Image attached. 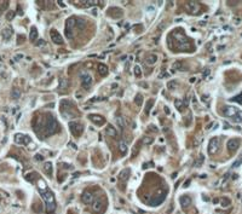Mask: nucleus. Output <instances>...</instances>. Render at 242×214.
Instances as JSON below:
<instances>
[{"mask_svg": "<svg viewBox=\"0 0 242 214\" xmlns=\"http://www.w3.org/2000/svg\"><path fill=\"white\" fill-rule=\"evenodd\" d=\"M165 112H166V114H170V110H168L167 107H165Z\"/></svg>", "mask_w": 242, "mask_h": 214, "instance_id": "44", "label": "nucleus"}, {"mask_svg": "<svg viewBox=\"0 0 242 214\" xmlns=\"http://www.w3.org/2000/svg\"><path fill=\"white\" fill-rule=\"evenodd\" d=\"M12 34H14V30H12V28H11L10 26L5 27V28L3 29V32H1V36H3L4 40H10L11 36H12Z\"/></svg>", "mask_w": 242, "mask_h": 214, "instance_id": "20", "label": "nucleus"}, {"mask_svg": "<svg viewBox=\"0 0 242 214\" xmlns=\"http://www.w3.org/2000/svg\"><path fill=\"white\" fill-rule=\"evenodd\" d=\"M15 143L16 144H22V145H27L30 143V138L28 135H24V134H16L15 135Z\"/></svg>", "mask_w": 242, "mask_h": 214, "instance_id": "12", "label": "nucleus"}, {"mask_svg": "<svg viewBox=\"0 0 242 214\" xmlns=\"http://www.w3.org/2000/svg\"><path fill=\"white\" fill-rule=\"evenodd\" d=\"M61 111H62V115L64 117H73V116L79 115L78 110H76V107L69 99H63L61 102Z\"/></svg>", "mask_w": 242, "mask_h": 214, "instance_id": "3", "label": "nucleus"}, {"mask_svg": "<svg viewBox=\"0 0 242 214\" xmlns=\"http://www.w3.org/2000/svg\"><path fill=\"white\" fill-rule=\"evenodd\" d=\"M118 123L121 126L122 128L125 127V122H124V119H122V117H118Z\"/></svg>", "mask_w": 242, "mask_h": 214, "instance_id": "40", "label": "nucleus"}, {"mask_svg": "<svg viewBox=\"0 0 242 214\" xmlns=\"http://www.w3.org/2000/svg\"><path fill=\"white\" fill-rule=\"evenodd\" d=\"M76 27V18L75 17H69L66 22V36L68 39H72L74 36V29Z\"/></svg>", "mask_w": 242, "mask_h": 214, "instance_id": "5", "label": "nucleus"}, {"mask_svg": "<svg viewBox=\"0 0 242 214\" xmlns=\"http://www.w3.org/2000/svg\"><path fill=\"white\" fill-rule=\"evenodd\" d=\"M141 145H142V141H139V142H137V143L134 144V146L132 148V153H131V157H132V159H134V157L138 155L139 150H141Z\"/></svg>", "mask_w": 242, "mask_h": 214, "instance_id": "21", "label": "nucleus"}, {"mask_svg": "<svg viewBox=\"0 0 242 214\" xmlns=\"http://www.w3.org/2000/svg\"><path fill=\"white\" fill-rule=\"evenodd\" d=\"M7 7H9V1H3L0 4V15H1Z\"/></svg>", "mask_w": 242, "mask_h": 214, "instance_id": "35", "label": "nucleus"}, {"mask_svg": "<svg viewBox=\"0 0 242 214\" xmlns=\"http://www.w3.org/2000/svg\"><path fill=\"white\" fill-rule=\"evenodd\" d=\"M157 61V56L156 55H150L147 59H145V62H147V64H154V63Z\"/></svg>", "mask_w": 242, "mask_h": 214, "instance_id": "26", "label": "nucleus"}, {"mask_svg": "<svg viewBox=\"0 0 242 214\" xmlns=\"http://www.w3.org/2000/svg\"><path fill=\"white\" fill-rule=\"evenodd\" d=\"M81 200H82L84 203L91 205V203L93 202V200H95V196H93V194H92L91 191L86 190V191H84V194H82V196H81Z\"/></svg>", "mask_w": 242, "mask_h": 214, "instance_id": "15", "label": "nucleus"}, {"mask_svg": "<svg viewBox=\"0 0 242 214\" xmlns=\"http://www.w3.org/2000/svg\"><path fill=\"white\" fill-rule=\"evenodd\" d=\"M22 57H23L22 55H17V56H16V59H20V58H22Z\"/></svg>", "mask_w": 242, "mask_h": 214, "instance_id": "46", "label": "nucleus"}, {"mask_svg": "<svg viewBox=\"0 0 242 214\" xmlns=\"http://www.w3.org/2000/svg\"><path fill=\"white\" fill-rule=\"evenodd\" d=\"M50 36H51V40H52L55 44H57V45H62L63 44V37L61 36V34L56 29H51Z\"/></svg>", "mask_w": 242, "mask_h": 214, "instance_id": "13", "label": "nucleus"}, {"mask_svg": "<svg viewBox=\"0 0 242 214\" xmlns=\"http://www.w3.org/2000/svg\"><path fill=\"white\" fill-rule=\"evenodd\" d=\"M165 197H166V194H161V195H156V196H154L151 200H150V205L151 206H154V207H156V206H159L160 203H162L163 201H165Z\"/></svg>", "mask_w": 242, "mask_h": 214, "instance_id": "17", "label": "nucleus"}, {"mask_svg": "<svg viewBox=\"0 0 242 214\" xmlns=\"http://www.w3.org/2000/svg\"><path fill=\"white\" fill-rule=\"evenodd\" d=\"M241 163H242V156L241 157H238L234 163H233V168H236V167H238L240 165H241Z\"/></svg>", "mask_w": 242, "mask_h": 214, "instance_id": "37", "label": "nucleus"}, {"mask_svg": "<svg viewBox=\"0 0 242 214\" xmlns=\"http://www.w3.org/2000/svg\"><path fill=\"white\" fill-rule=\"evenodd\" d=\"M88 117H90V120H91L95 125H97V126H102V125L105 123V119H104L103 116H100V115L93 114V115H90Z\"/></svg>", "mask_w": 242, "mask_h": 214, "instance_id": "18", "label": "nucleus"}, {"mask_svg": "<svg viewBox=\"0 0 242 214\" xmlns=\"http://www.w3.org/2000/svg\"><path fill=\"white\" fill-rule=\"evenodd\" d=\"M98 71H99V74L102 75V76H105V75L108 74V68H107V66L99 64V66H98Z\"/></svg>", "mask_w": 242, "mask_h": 214, "instance_id": "25", "label": "nucleus"}, {"mask_svg": "<svg viewBox=\"0 0 242 214\" xmlns=\"http://www.w3.org/2000/svg\"><path fill=\"white\" fill-rule=\"evenodd\" d=\"M141 74H142V71H141V68H139L138 66H136L134 67V75H136V76H141Z\"/></svg>", "mask_w": 242, "mask_h": 214, "instance_id": "39", "label": "nucleus"}, {"mask_svg": "<svg viewBox=\"0 0 242 214\" xmlns=\"http://www.w3.org/2000/svg\"><path fill=\"white\" fill-rule=\"evenodd\" d=\"M105 131H107V134H108L109 137H113V138H116V137H118V131H116V128H114L113 126H110V125L105 128Z\"/></svg>", "mask_w": 242, "mask_h": 214, "instance_id": "22", "label": "nucleus"}, {"mask_svg": "<svg viewBox=\"0 0 242 214\" xmlns=\"http://www.w3.org/2000/svg\"><path fill=\"white\" fill-rule=\"evenodd\" d=\"M69 128H70V132L74 137H80L84 132V126L78 121L69 122Z\"/></svg>", "mask_w": 242, "mask_h": 214, "instance_id": "6", "label": "nucleus"}, {"mask_svg": "<svg viewBox=\"0 0 242 214\" xmlns=\"http://www.w3.org/2000/svg\"><path fill=\"white\" fill-rule=\"evenodd\" d=\"M119 150H120V153H121L122 155H125V154L127 153V146H126V144H125L124 142H120V143H119Z\"/></svg>", "mask_w": 242, "mask_h": 214, "instance_id": "30", "label": "nucleus"}, {"mask_svg": "<svg viewBox=\"0 0 242 214\" xmlns=\"http://www.w3.org/2000/svg\"><path fill=\"white\" fill-rule=\"evenodd\" d=\"M39 127H41L44 135L48 137V135H53L56 133H58L61 131V127L56 120V117L51 114H46L45 119L41 121V119H38V122L34 125V131L38 132Z\"/></svg>", "mask_w": 242, "mask_h": 214, "instance_id": "2", "label": "nucleus"}, {"mask_svg": "<svg viewBox=\"0 0 242 214\" xmlns=\"http://www.w3.org/2000/svg\"><path fill=\"white\" fill-rule=\"evenodd\" d=\"M222 112H223V115L225 117L231 119V121L235 122V123L242 122V111L238 110L235 107H224Z\"/></svg>", "mask_w": 242, "mask_h": 214, "instance_id": "4", "label": "nucleus"}, {"mask_svg": "<svg viewBox=\"0 0 242 214\" xmlns=\"http://www.w3.org/2000/svg\"><path fill=\"white\" fill-rule=\"evenodd\" d=\"M235 24H240V19L238 18H235Z\"/></svg>", "mask_w": 242, "mask_h": 214, "instance_id": "45", "label": "nucleus"}, {"mask_svg": "<svg viewBox=\"0 0 242 214\" xmlns=\"http://www.w3.org/2000/svg\"><path fill=\"white\" fill-rule=\"evenodd\" d=\"M130 175H131V169H130V168H125V169H122V172H120V174H119V180L125 183V182L129 180Z\"/></svg>", "mask_w": 242, "mask_h": 214, "instance_id": "19", "label": "nucleus"}, {"mask_svg": "<svg viewBox=\"0 0 242 214\" xmlns=\"http://www.w3.org/2000/svg\"><path fill=\"white\" fill-rule=\"evenodd\" d=\"M108 15H109L110 17H113V18L118 19V18H121V17H122L124 12H122V10L119 9V7H110V9L108 10Z\"/></svg>", "mask_w": 242, "mask_h": 214, "instance_id": "14", "label": "nucleus"}, {"mask_svg": "<svg viewBox=\"0 0 242 214\" xmlns=\"http://www.w3.org/2000/svg\"><path fill=\"white\" fill-rule=\"evenodd\" d=\"M179 205L183 209H186L190 205H191V197L188 196V195H182L179 197Z\"/></svg>", "mask_w": 242, "mask_h": 214, "instance_id": "16", "label": "nucleus"}, {"mask_svg": "<svg viewBox=\"0 0 242 214\" xmlns=\"http://www.w3.org/2000/svg\"><path fill=\"white\" fill-rule=\"evenodd\" d=\"M174 105H176V108H177L178 110H183V109L186 107V103L183 102L182 99H176V100H174Z\"/></svg>", "mask_w": 242, "mask_h": 214, "instance_id": "23", "label": "nucleus"}, {"mask_svg": "<svg viewBox=\"0 0 242 214\" xmlns=\"http://www.w3.org/2000/svg\"><path fill=\"white\" fill-rule=\"evenodd\" d=\"M111 87H113V89H116V87H118V84H114Z\"/></svg>", "mask_w": 242, "mask_h": 214, "instance_id": "47", "label": "nucleus"}, {"mask_svg": "<svg viewBox=\"0 0 242 214\" xmlns=\"http://www.w3.org/2000/svg\"><path fill=\"white\" fill-rule=\"evenodd\" d=\"M35 157H36L38 161H43V156H41V155H36Z\"/></svg>", "mask_w": 242, "mask_h": 214, "instance_id": "43", "label": "nucleus"}, {"mask_svg": "<svg viewBox=\"0 0 242 214\" xmlns=\"http://www.w3.org/2000/svg\"><path fill=\"white\" fill-rule=\"evenodd\" d=\"M44 172L47 175H52V163L51 162H46L44 165Z\"/></svg>", "mask_w": 242, "mask_h": 214, "instance_id": "24", "label": "nucleus"}, {"mask_svg": "<svg viewBox=\"0 0 242 214\" xmlns=\"http://www.w3.org/2000/svg\"><path fill=\"white\" fill-rule=\"evenodd\" d=\"M185 9L189 14L191 15H199L200 11V4L197 1H186L185 3Z\"/></svg>", "mask_w": 242, "mask_h": 214, "instance_id": "9", "label": "nucleus"}, {"mask_svg": "<svg viewBox=\"0 0 242 214\" xmlns=\"http://www.w3.org/2000/svg\"><path fill=\"white\" fill-rule=\"evenodd\" d=\"M15 16H16V12H15V11H9V12H6V19H7V21H11Z\"/></svg>", "mask_w": 242, "mask_h": 214, "instance_id": "36", "label": "nucleus"}, {"mask_svg": "<svg viewBox=\"0 0 242 214\" xmlns=\"http://www.w3.org/2000/svg\"><path fill=\"white\" fill-rule=\"evenodd\" d=\"M33 209H34L36 213H41V212H43V206H41L39 202H35L34 206H33Z\"/></svg>", "mask_w": 242, "mask_h": 214, "instance_id": "34", "label": "nucleus"}, {"mask_svg": "<svg viewBox=\"0 0 242 214\" xmlns=\"http://www.w3.org/2000/svg\"><path fill=\"white\" fill-rule=\"evenodd\" d=\"M23 40H24V36H23V35H22V36L20 35V36H18V41H17V43H18V44H22V43H23Z\"/></svg>", "mask_w": 242, "mask_h": 214, "instance_id": "41", "label": "nucleus"}, {"mask_svg": "<svg viewBox=\"0 0 242 214\" xmlns=\"http://www.w3.org/2000/svg\"><path fill=\"white\" fill-rule=\"evenodd\" d=\"M142 102H143V96L138 93V94L136 96V98H134V103H136L138 107H141V105H142Z\"/></svg>", "mask_w": 242, "mask_h": 214, "instance_id": "32", "label": "nucleus"}, {"mask_svg": "<svg viewBox=\"0 0 242 214\" xmlns=\"http://www.w3.org/2000/svg\"><path fill=\"white\" fill-rule=\"evenodd\" d=\"M81 84H82V87L84 89H88L91 85H92V76L88 73H86V71H84L82 74H81Z\"/></svg>", "mask_w": 242, "mask_h": 214, "instance_id": "10", "label": "nucleus"}, {"mask_svg": "<svg viewBox=\"0 0 242 214\" xmlns=\"http://www.w3.org/2000/svg\"><path fill=\"white\" fill-rule=\"evenodd\" d=\"M152 105H154V99H149L148 103H147V105H145V109H144V112H145L147 115L149 114V111H150V109H151Z\"/></svg>", "mask_w": 242, "mask_h": 214, "instance_id": "28", "label": "nucleus"}, {"mask_svg": "<svg viewBox=\"0 0 242 214\" xmlns=\"http://www.w3.org/2000/svg\"><path fill=\"white\" fill-rule=\"evenodd\" d=\"M152 141H154V139H152L151 137H145L144 139L142 141V143L143 144H150V143H152Z\"/></svg>", "mask_w": 242, "mask_h": 214, "instance_id": "38", "label": "nucleus"}, {"mask_svg": "<svg viewBox=\"0 0 242 214\" xmlns=\"http://www.w3.org/2000/svg\"><path fill=\"white\" fill-rule=\"evenodd\" d=\"M220 205H222V207H229L230 206V200L226 198V197L220 198Z\"/></svg>", "mask_w": 242, "mask_h": 214, "instance_id": "33", "label": "nucleus"}, {"mask_svg": "<svg viewBox=\"0 0 242 214\" xmlns=\"http://www.w3.org/2000/svg\"><path fill=\"white\" fill-rule=\"evenodd\" d=\"M219 145H220V139H219V138H218V137L212 138V139L209 141V143H208V153H209L211 155L215 154V153L218 151Z\"/></svg>", "mask_w": 242, "mask_h": 214, "instance_id": "8", "label": "nucleus"}, {"mask_svg": "<svg viewBox=\"0 0 242 214\" xmlns=\"http://www.w3.org/2000/svg\"><path fill=\"white\" fill-rule=\"evenodd\" d=\"M11 97H12V99H18L21 97V91L18 89H14L11 92Z\"/></svg>", "mask_w": 242, "mask_h": 214, "instance_id": "29", "label": "nucleus"}, {"mask_svg": "<svg viewBox=\"0 0 242 214\" xmlns=\"http://www.w3.org/2000/svg\"><path fill=\"white\" fill-rule=\"evenodd\" d=\"M226 146H228L229 153H235L240 146V141L237 139V138H233V139H230L226 143Z\"/></svg>", "mask_w": 242, "mask_h": 214, "instance_id": "11", "label": "nucleus"}, {"mask_svg": "<svg viewBox=\"0 0 242 214\" xmlns=\"http://www.w3.org/2000/svg\"><path fill=\"white\" fill-rule=\"evenodd\" d=\"M177 86H178V81H177V80H171V81L167 84V87H168L170 90H176Z\"/></svg>", "mask_w": 242, "mask_h": 214, "instance_id": "31", "label": "nucleus"}, {"mask_svg": "<svg viewBox=\"0 0 242 214\" xmlns=\"http://www.w3.org/2000/svg\"><path fill=\"white\" fill-rule=\"evenodd\" d=\"M190 184V179H188L185 183H184V185H183V187H188V185Z\"/></svg>", "mask_w": 242, "mask_h": 214, "instance_id": "42", "label": "nucleus"}, {"mask_svg": "<svg viewBox=\"0 0 242 214\" xmlns=\"http://www.w3.org/2000/svg\"><path fill=\"white\" fill-rule=\"evenodd\" d=\"M91 205H92V210L95 213H100L102 210H104V208H105V206H104L105 205V198H102V197L95 198Z\"/></svg>", "mask_w": 242, "mask_h": 214, "instance_id": "7", "label": "nucleus"}, {"mask_svg": "<svg viewBox=\"0 0 242 214\" xmlns=\"http://www.w3.org/2000/svg\"><path fill=\"white\" fill-rule=\"evenodd\" d=\"M30 40L32 41H35L36 40V37H38V29L35 28V27H32V29H30Z\"/></svg>", "mask_w": 242, "mask_h": 214, "instance_id": "27", "label": "nucleus"}, {"mask_svg": "<svg viewBox=\"0 0 242 214\" xmlns=\"http://www.w3.org/2000/svg\"><path fill=\"white\" fill-rule=\"evenodd\" d=\"M36 185H38V190H39L43 200L45 201V209L47 214H52L56 210V200H55V195L53 192L50 190L47 184L40 178L38 177L36 180Z\"/></svg>", "mask_w": 242, "mask_h": 214, "instance_id": "1", "label": "nucleus"}, {"mask_svg": "<svg viewBox=\"0 0 242 214\" xmlns=\"http://www.w3.org/2000/svg\"><path fill=\"white\" fill-rule=\"evenodd\" d=\"M195 80H196L195 78H191V79H190V82H195Z\"/></svg>", "mask_w": 242, "mask_h": 214, "instance_id": "48", "label": "nucleus"}]
</instances>
